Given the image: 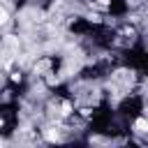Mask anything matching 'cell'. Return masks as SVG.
<instances>
[{
	"label": "cell",
	"instance_id": "6da1fadb",
	"mask_svg": "<svg viewBox=\"0 0 148 148\" xmlns=\"http://www.w3.org/2000/svg\"><path fill=\"white\" fill-rule=\"evenodd\" d=\"M134 130H136V132H148V120L139 118V120L134 123Z\"/></svg>",
	"mask_w": 148,
	"mask_h": 148
},
{
	"label": "cell",
	"instance_id": "7a4b0ae2",
	"mask_svg": "<svg viewBox=\"0 0 148 148\" xmlns=\"http://www.w3.org/2000/svg\"><path fill=\"white\" fill-rule=\"evenodd\" d=\"M5 21H7V14H5V12H0V23H5Z\"/></svg>",
	"mask_w": 148,
	"mask_h": 148
},
{
	"label": "cell",
	"instance_id": "3957f363",
	"mask_svg": "<svg viewBox=\"0 0 148 148\" xmlns=\"http://www.w3.org/2000/svg\"><path fill=\"white\" fill-rule=\"evenodd\" d=\"M99 2H102V5H106V2H109V0H99Z\"/></svg>",
	"mask_w": 148,
	"mask_h": 148
}]
</instances>
